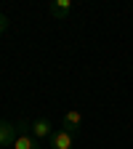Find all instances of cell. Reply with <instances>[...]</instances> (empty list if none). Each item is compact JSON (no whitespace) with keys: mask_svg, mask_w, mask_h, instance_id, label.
<instances>
[{"mask_svg":"<svg viewBox=\"0 0 133 149\" xmlns=\"http://www.w3.org/2000/svg\"><path fill=\"white\" fill-rule=\"evenodd\" d=\"M19 136V125L8 123V120H0V149H6V146H13Z\"/></svg>","mask_w":133,"mask_h":149,"instance_id":"cell-3","label":"cell"},{"mask_svg":"<svg viewBox=\"0 0 133 149\" xmlns=\"http://www.w3.org/2000/svg\"><path fill=\"white\" fill-rule=\"evenodd\" d=\"M69 11H72V3H69V0H53V3L48 6V13L56 16V19H64Z\"/></svg>","mask_w":133,"mask_h":149,"instance_id":"cell-6","label":"cell"},{"mask_svg":"<svg viewBox=\"0 0 133 149\" xmlns=\"http://www.w3.org/2000/svg\"><path fill=\"white\" fill-rule=\"evenodd\" d=\"M80 125H83V112H80V109H69L67 115H64V120H61V128L69 130L72 136H77Z\"/></svg>","mask_w":133,"mask_h":149,"instance_id":"cell-4","label":"cell"},{"mask_svg":"<svg viewBox=\"0 0 133 149\" xmlns=\"http://www.w3.org/2000/svg\"><path fill=\"white\" fill-rule=\"evenodd\" d=\"M6 22H8V19H6V13H0V32L6 29Z\"/></svg>","mask_w":133,"mask_h":149,"instance_id":"cell-7","label":"cell"},{"mask_svg":"<svg viewBox=\"0 0 133 149\" xmlns=\"http://www.w3.org/2000/svg\"><path fill=\"white\" fill-rule=\"evenodd\" d=\"M51 128H53L51 120L40 117V120H35V123H32V136H35V139H51V133H53Z\"/></svg>","mask_w":133,"mask_h":149,"instance_id":"cell-5","label":"cell"},{"mask_svg":"<svg viewBox=\"0 0 133 149\" xmlns=\"http://www.w3.org/2000/svg\"><path fill=\"white\" fill-rule=\"evenodd\" d=\"M27 128H29L27 123H19V136H16V141H13L11 149H40V146H37V139L29 133Z\"/></svg>","mask_w":133,"mask_h":149,"instance_id":"cell-1","label":"cell"},{"mask_svg":"<svg viewBox=\"0 0 133 149\" xmlns=\"http://www.w3.org/2000/svg\"><path fill=\"white\" fill-rule=\"evenodd\" d=\"M48 144H51V149H72L75 146V136L69 133V130L59 128V130H53V133H51Z\"/></svg>","mask_w":133,"mask_h":149,"instance_id":"cell-2","label":"cell"}]
</instances>
